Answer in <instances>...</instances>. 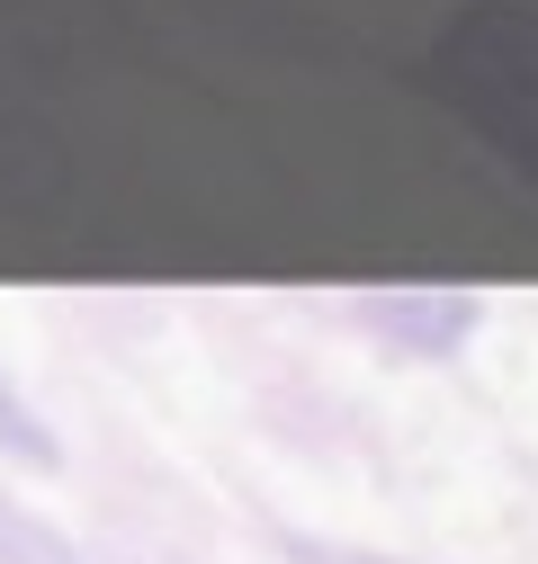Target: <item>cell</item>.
<instances>
[]
</instances>
